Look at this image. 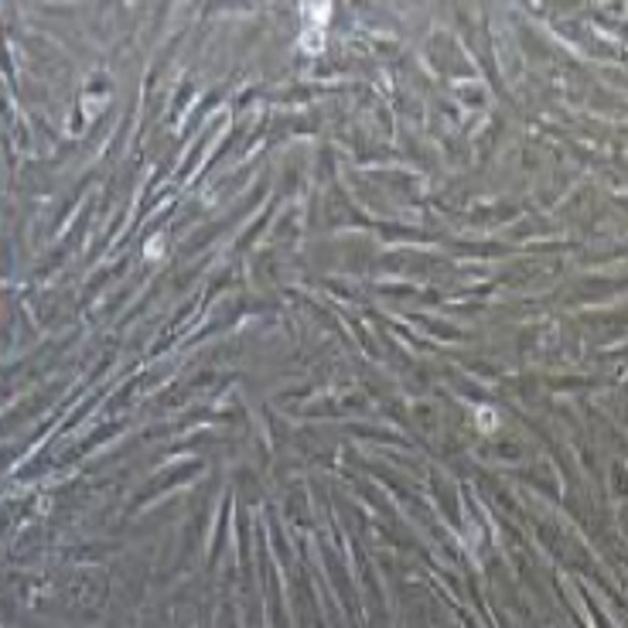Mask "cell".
Returning a JSON list of instances; mask_svg holds the SVG:
<instances>
[{"instance_id": "cell-1", "label": "cell", "mask_w": 628, "mask_h": 628, "mask_svg": "<svg viewBox=\"0 0 628 628\" xmlns=\"http://www.w3.org/2000/svg\"><path fill=\"white\" fill-rule=\"evenodd\" d=\"M478 424H482V430H495L499 420H495V413H485V410H482V413H478Z\"/></svg>"}]
</instances>
